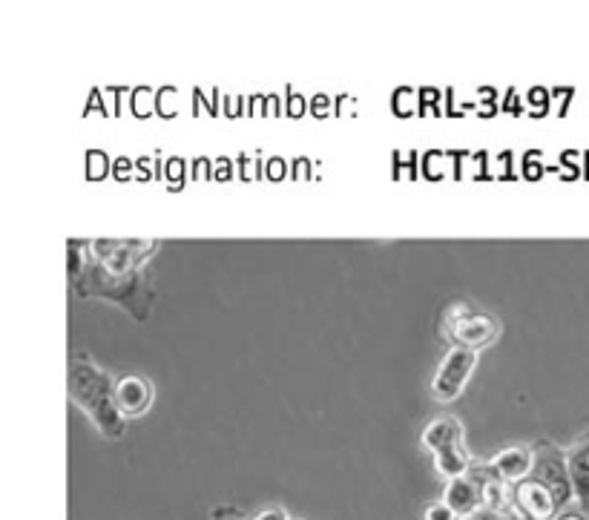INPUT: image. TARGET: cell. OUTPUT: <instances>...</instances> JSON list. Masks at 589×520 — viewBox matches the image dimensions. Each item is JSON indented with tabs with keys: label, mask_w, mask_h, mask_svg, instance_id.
Here are the masks:
<instances>
[{
	"label": "cell",
	"mask_w": 589,
	"mask_h": 520,
	"mask_svg": "<svg viewBox=\"0 0 589 520\" xmlns=\"http://www.w3.org/2000/svg\"><path fill=\"white\" fill-rule=\"evenodd\" d=\"M115 383L118 380H113V374H107L87 354L69 357V400L90 417L92 426L107 440L124 437V429H127V420H124V414L118 408V397H115Z\"/></svg>",
	"instance_id": "obj_1"
},
{
	"label": "cell",
	"mask_w": 589,
	"mask_h": 520,
	"mask_svg": "<svg viewBox=\"0 0 589 520\" xmlns=\"http://www.w3.org/2000/svg\"><path fill=\"white\" fill-rule=\"evenodd\" d=\"M72 291L81 299H107V302H118L136 322H144L150 317L153 308V285L144 276V271L133 273V276H113V273L101 271L95 262L84 259V268L69 276Z\"/></svg>",
	"instance_id": "obj_2"
},
{
	"label": "cell",
	"mask_w": 589,
	"mask_h": 520,
	"mask_svg": "<svg viewBox=\"0 0 589 520\" xmlns=\"http://www.w3.org/2000/svg\"><path fill=\"white\" fill-rule=\"evenodd\" d=\"M90 259L113 276H133L156 256V239H95L87 245Z\"/></svg>",
	"instance_id": "obj_3"
},
{
	"label": "cell",
	"mask_w": 589,
	"mask_h": 520,
	"mask_svg": "<svg viewBox=\"0 0 589 520\" xmlns=\"http://www.w3.org/2000/svg\"><path fill=\"white\" fill-rule=\"evenodd\" d=\"M532 480H538L541 486H546L552 492V498L558 500L561 512L567 509L569 503L575 500V489L569 480V466H567V449L555 446L552 440H538L532 446Z\"/></svg>",
	"instance_id": "obj_4"
},
{
	"label": "cell",
	"mask_w": 589,
	"mask_h": 520,
	"mask_svg": "<svg viewBox=\"0 0 589 520\" xmlns=\"http://www.w3.org/2000/svg\"><path fill=\"white\" fill-rule=\"evenodd\" d=\"M500 325L492 314L475 311L469 305H457L452 314L446 317V337L457 345V348H469V351H480L486 345L498 340Z\"/></svg>",
	"instance_id": "obj_5"
},
{
	"label": "cell",
	"mask_w": 589,
	"mask_h": 520,
	"mask_svg": "<svg viewBox=\"0 0 589 520\" xmlns=\"http://www.w3.org/2000/svg\"><path fill=\"white\" fill-rule=\"evenodd\" d=\"M477 351H469V348H457L452 345L446 351V357L440 360L434 377H431V397L437 403H452L463 394V388L469 383L472 371H475Z\"/></svg>",
	"instance_id": "obj_6"
},
{
	"label": "cell",
	"mask_w": 589,
	"mask_h": 520,
	"mask_svg": "<svg viewBox=\"0 0 589 520\" xmlns=\"http://www.w3.org/2000/svg\"><path fill=\"white\" fill-rule=\"evenodd\" d=\"M512 509L521 515V520H555L561 515V506L552 498V492L532 477L512 486Z\"/></svg>",
	"instance_id": "obj_7"
},
{
	"label": "cell",
	"mask_w": 589,
	"mask_h": 520,
	"mask_svg": "<svg viewBox=\"0 0 589 520\" xmlns=\"http://www.w3.org/2000/svg\"><path fill=\"white\" fill-rule=\"evenodd\" d=\"M115 397H118V408H121L124 420L141 417V414H147V408L153 403V385L141 374H124L115 383Z\"/></svg>",
	"instance_id": "obj_8"
},
{
	"label": "cell",
	"mask_w": 589,
	"mask_h": 520,
	"mask_svg": "<svg viewBox=\"0 0 589 520\" xmlns=\"http://www.w3.org/2000/svg\"><path fill=\"white\" fill-rule=\"evenodd\" d=\"M532 446H509V449H500L492 460H489V466H492V472L503 480V483H509V486H515V483H521L526 477L532 475Z\"/></svg>",
	"instance_id": "obj_9"
},
{
	"label": "cell",
	"mask_w": 589,
	"mask_h": 520,
	"mask_svg": "<svg viewBox=\"0 0 589 520\" xmlns=\"http://www.w3.org/2000/svg\"><path fill=\"white\" fill-rule=\"evenodd\" d=\"M567 466L575 500L584 512H589V429L572 446H567Z\"/></svg>",
	"instance_id": "obj_10"
},
{
	"label": "cell",
	"mask_w": 589,
	"mask_h": 520,
	"mask_svg": "<svg viewBox=\"0 0 589 520\" xmlns=\"http://www.w3.org/2000/svg\"><path fill=\"white\" fill-rule=\"evenodd\" d=\"M443 503L457 512V518H469L472 512H477L483 506V492L477 486L472 477H457V480H449L446 489H443Z\"/></svg>",
	"instance_id": "obj_11"
},
{
	"label": "cell",
	"mask_w": 589,
	"mask_h": 520,
	"mask_svg": "<svg viewBox=\"0 0 589 520\" xmlns=\"http://www.w3.org/2000/svg\"><path fill=\"white\" fill-rule=\"evenodd\" d=\"M420 443L429 449L431 454L452 449V446H463V423L457 417H437L420 434Z\"/></svg>",
	"instance_id": "obj_12"
},
{
	"label": "cell",
	"mask_w": 589,
	"mask_h": 520,
	"mask_svg": "<svg viewBox=\"0 0 589 520\" xmlns=\"http://www.w3.org/2000/svg\"><path fill=\"white\" fill-rule=\"evenodd\" d=\"M472 463L475 460H472V454H469L466 446H452V449H443V452L434 454V472L443 477L446 483L469 475Z\"/></svg>",
	"instance_id": "obj_13"
},
{
	"label": "cell",
	"mask_w": 589,
	"mask_h": 520,
	"mask_svg": "<svg viewBox=\"0 0 589 520\" xmlns=\"http://www.w3.org/2000/svg\"><path fill=\"white\" fill-rule=\"evenodd\" d=\"M460 520H521V515H518L515 509H509V512H500V509L480 506V509H477V512H472L469 518H460Z\"/></svg>",
	"instance_id": "obj_14"
},
{
	"label": "cell",
	"mask_w": 589,
	"mask_h": 520,
	"mask_svg": "<svg viewBox=\"0 0 589 520\" xmlns=\"http://www.w3.org/2000/svg\"><path fill=\"white\" fill-rule=\"evenodd\" d=\"M423 520H460V518H457V512H454V509H449V506L440 500V503H431L429 509L423 512Z\"/></svg>",
	"instance_id": "obj_15"
},
{
	"label": "cell",
	"mask_w": 589,
	"mask_h": 520,
	"mask_svg": "<svg viewBox=\"0 0 589 520\" xmlns=\"http://www.w3.org/2000/svg\"><path fill=\"white\" fill-rule=\"evenodd\" d=\"M253 520H291V515L282 506H268V509H262Z\"/></svg>",
	"instance_id": "obj_16"
},
{
	"label": "cell",
	"mask_w": 589,
	"mask_h": 520,
	"mask_svg": "<svg viewBox=\"0 0 589 520\" xmlns=\"http://www.w3.org/2000/svg\"><path fill=\"white\" fill-rule=\"evenodd\" d=\"M213 520H245V515L239 509H233V506H219L213 512Z\"/></svg>",
	"instance_id": "obj_17"
},
{
	"label": "cell",
	"mask_w": 589,
	"mask_h": 520,
	"mask_svg": "<svg viewBox=\"0 0 589 520\" xmlns=\"http://www.w3.org/2000/svg\"><path fill=\"white\" fill-rule=\"evenodd\" d=\"M555 520H589V518H587V512H584V509L567 506V509H564V512H561V515H558Z\"/></svg>",
	"instance_id": "obj_18"
},
{
	"label": "cell",
	"mask_w": 589,
	"mask_h": 520,
	"mask_svg": "<svg viewBox=\"0 0 589 520\" xmlns=\"http://www.w3.org/2000/svg\"><path fill=\"white\" fill-rule=\"evenodd\" d=\"M291 520H302V518H291Z\"/></svg>",
	"instance_id": "obj_19"
}]
</instances>
